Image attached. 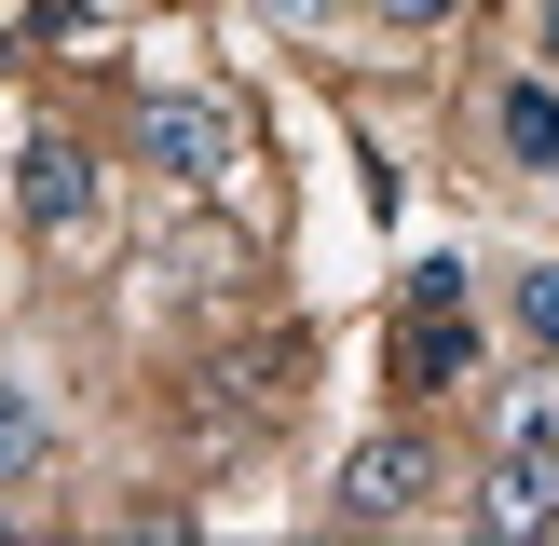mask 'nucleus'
Wrapping results in <instances>:
<instances>
[{"label":"nucleus","instance_id":"obj_1","mask_svg":"<svg viewBox=\"0 0 559 546\" xmlns=\"http://www.w3.org/2000/svg\"><path fill=\"white\" fill-rule=\"evenodd\" d=\"M136 151H151L178 191H218L246 136H233V109H218V96H136Z\"/></svg>","mask_w":559,"mask_h":546},{"label":"nucleus","instance_id":"obj_2","mask_svg":"<svg viewBox=\"0 0 559 546\" xmlns=\"http://www.w3.org/2000/svg\"><path fill=\"white\" fill-rule=\"evenodd\" d=\"M14 218L41 246H82L96 233V151L82 136H27V164H14Z\"/></svg>","mask_w":559,"mask_h":546},{"label":"nucleus","instance_id":"obj_3","mask_svg":"<svg viewBox=\"0 0 559 546\" xmlns=\"http://www.w3.org/2000/svg\"><path fill=\"white\" fill-rule=\"evenodd\" d=\"M424 491H437V451H424V437H369V451H355L342 478H328V506H342L355 533H396V519L424 506Z\"/></svg>","mask_w":559,"mask_h":546},{"label":"nucleus","instance_id":"obj_4","mask_svg":"<svg viewBox=\"0 0 559 546\" xmlns=\"http://www.w3.org/2000/svg\"><path fill=\"white\" fill-rule=\"evenodd\" d=\"M478 533H559V437H491Z\"/></svg>","mask_w":559,"mask_h":546},{"label":"nucleus","instance_id":"obj_5","mask_svg":"<svg viewBox=\"0 0 559 546\" xmlns=\"http://www.w3.org/2000/svg\"><path fill=\"white\" fill-rule=\"evenodd\" d=\"M464 300H409V328H396V382H464Z\"/></svg>","mask_w":559,"mask_h":546},{"label":"nucleus","instance_id":"obj_6","mask_svg":"<svg viewBox=\"0 0 559 546\" xmlns=\"http://www.w3.org/2000/svg\"><path fill=\"white\" fill-rule=\"evenodd\" d=\"M491 123H506V151L533 164V178H559V82H506V109H491Z\"/></svg>","mask_w":559,"mask_h":546},{"label":"nucleus","instance_id":"obj_7","mask_svg":"<svg viewBox=\"0 0 559 546\" xmlns=\"http://www.w3.org/2000/svg\"><path fill=\"white\" fill-rule=\"evenodd\" d=\"M491 437H559V382H506L491 396Z\"/></svg>","mask_w":559,"mask_h":546},{"label":"nucleus","instance_id":"obj_8","mask_svg":"<svg viewBox=\"0 0 559 546\" xmlns=\"http://www.w3.org/2000/svg\"><path fill=\"white\" fill-rule=\"evenodd\" d=\"M519 328L559 355V260H533V273H519Z\"/></svg>","mask_w":559,"mask_h":546},{"label":"nucleus","instance_id":"obj_9","mask_svg":"<svg viewBox=\"0 0 559 546\" xmlns=\"http://www.w3.org/2000/svg\"><path fill=\"white\" fill-rule=\"evenodd\" d=\"M27 451H41V424H27V396H14V382H0V478H14Z\"/></svg>","mask_w":559,"mask_h":546},{"label":"nucleus","instance_id":"obj_10","mask_svg":"<svg viewBox=\"0 0 559 546\" xmlns=\"http://www.w3.org/2000/svg\"><path fill=\"white\" fill-rule=\"evenodd\" d=\"M369 14H382V27H437L451 0H369Z\"/></svg>","mask_w":559,"mask_h":546},{"label":"nucleus","instance_id":"obj_11","mask_svg":"<svg viewBox=\"0 0 559 546\" xmlns=\"http://www.w3.org/2000/svg\"><path fill=\"white\" fill-rule=\"evenodd\" d=\"M260 14H287V27H300V14H314V0H260Z\"/></svg>","mask_w":559,"mask_h":546},{"label":"nucleus","instance_id":"obj_12","mask_svg":"<svg viewBox=\"0 0 559 546\" xmlns=\"http://www.w3.org/2000/svg\"><path fill=\"white\" fill-rule=\"evenodd\" d=\"M546 55H559V0H546Z\"/></svg>","mask_w":559,"mask_h":546}]
</instances>
